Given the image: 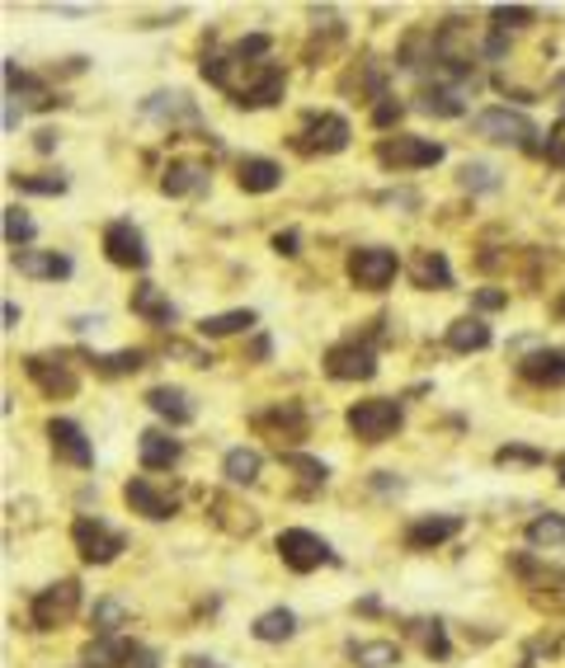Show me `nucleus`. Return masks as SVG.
Here are the masks:
<instances>
[{"instance_id": "nucleus-1", "label": "nucleus", "mask_w": 565, "mask_h": 668, "mask_svg": "<svg viewBox=\"0 0 565 668\" xmlns=\"http://www.w3.org/2000/svg\"><path fill=\"white\" fill-rule=\"evenodd\" d=\"M203 80H212L217 90L231 94L236 109H268L282 99V90H288V76H282L278 62H268V56H260V62H240V56H231V52L203 56Z\"/></svg>"}, {"instance_id": "nucleus-2", "label": "nucleus", "mask_w": 565, "mask_h": 668, "mask_svg": "<svg viewBox=\"0 0 565 668\" xmlns=\"http://www.w3.org/2000/svg\"><path fill=\"white\" fill-rule=\"evenodd\" d=\"M344 424H349V433L359 438V443H387V438L401 433L405 409H401V401H391V395H377V401L349 405Z\"/></svg>"}, {"instance_id": "nucleus-3", "label": "nucleus", "mask_w": 565, "mask_h": 668, "mask_svg": "<svg viewBox=\"0 0 565 668\" xmlns=\"http://www.w3.org/2000/svg\"><path fill=\"white\" fill-rule=\"evenodd\" d=\"M76 613H80V584H76V579H56V584L38 589L34 603H28V621H34L38 631L66 627Z\"/></svg>"}, {"instance_id": "nucleus-4", "label": "nucleus", "mask_w": 565, "mask_h": 668, "mask_svg": "<svg viewBox=\"0 0 565 668\" xmlns=\"http://www.w3.org/2000/svg\"><path fill=\"white\" fill-rule=\"evenodd\" d=\"M349 137H353V127H349L344 113H311V118L297 127L292 147L302 155H335V151L349 147Z\"/></svg>"}, {"instance_id": "nucleus-5", "label": "nucleus", "mask_w": 565, "mask_h": 668, "mask_svg": "<svg viewBox=\"0 0 565 668\" xmlns=\"http://www.w3.org/2000/svg\"><path fill=\"white\" fill-rule=\"evenodd\" d=\"M395 268H401V260H395V250H387V245L349 250V260H344L349 282H353V288H363V292H381V288H391Z\"/></svg>"}, {"instance_id": "nucleus-6", "label": "nucleus", "mask_w": 565, "mask_h": 668, "mask_svg": "<svg viewBox=\"0 0 565 668\" xmlns=\"http://www.w3.org/2000/svg\"><path fill=\"white\" fill-rule=\"evenodd\" d=\"M71 542H76L85 565H109L118 560V551H127V537L118 528H109L104 518H76L71 522Z\"/></svg>"}, {"instance_id": "nucleus-7", "label": "nucleus", "mask_w": 565, "mask_h": 668, "mask_svg": "<svg viewBox=\"0 0 565 668\" xmlns=\"http://www.w3.org/2000/svg\"><path fill=\"white\" fill-rule=\"evenodd\" d=\"M438 161H443V141H429V137H381L377 141L381 169H429Z\"/></svg>"}, {"instance_id": "nucleus-8", "label": "nucleus", "mask_w": 565, "mask_h": 668, "mask_svg": "<svg viewBox=\"0 0 565 668\" xmlns=\"http://www.w3.org/2000/svg\"><path fill=\"white\" fill-rule=\"evenodd\" d=\"M472 133L486 137V141H500V147H523V151L537 147V141H532L537 127L523 118V113H514V109H480L472 118Z\"/></svg>"}, {"instance_id": "nucleus-9", "label": "nucleus", "mask_w": 565, "mask_h": 668, "mask_svg": "<svg viewBox=\"0 0 565 668\" xmlns=\"http://www.w3.org/2000/svg\"><path fill=\"white\" fill-rule=\"evenodd\" d=\"M278 556H282V565H288L292 575H311V570H321V565H330L335 551H330V542H325V537H316V532L288 528V532H278Z\"/></svg>"}, {"instance_id": "nucleus-10", "label": "nucleus", "mask_w": 565, "mask_h": 668, "mask_svg": "<svg viewBox=\"0 0 565 668\" xmlns=\"http://www.w3.org/2000/svg\"><path fill=\"white\" fill-rule=\"evenodd\" d=\"M325 373L335 381H373L377 377V349L367 339H344V344L325 349Z\"/></svg>"}, {"instance_id": "nucleus-11", "label": "nucleus", "mask_w": 565, "mask_h": 668, "mask_svg": "<svg viewBox=\"0 0 565 668\" xmlns=\"http://www.w3.org/2000/svg\"><path fill=\"white\" fill-rule=\"evenodd\" d=\"M24 373L42 395H52V401H66V395H76V387H80L76 367H71L62 353H34V358H24Z\"/></svg>"}, {"instance_id": "nucleus-12", "label": "nucleus", "mask_w": 565, "mask_h": 668, "mask_svg": "<svg viewBox=\"0 0 565 668\" xmlns=\"http://www.w3.org/2000/svg\"><path fill=\"white\" fill-rule=\"evenodd\" d=\"M48 443L56 452V462L76 466V471H90L95 466V448H90V438H85V429L76 419H48Z\"/></svg>"}, {"instance_id": "nucleus-13", "label": "nucleus", "mask_w": 565, "mask_h": 668, "mask_svg": "<svg viewBox=\"0 0 565 668\" xmlns=\"http://www.w3.org/2000/svg\"><path fill=\"white\" fill-rule=\"evenodd\" d=\"M104 254H109V264H118V268H147V240H141V231L133 222H109L104 226Z\"/></svg>"}, {"instance_id": "nucleus-14", "label": "nucleus", "mask_w": 565, "mask_h": 668, "mask_svg": "<svg viewBox=\"0 0 565 668\" xmlns=\"http://www.w3.org/2000/svg\"><path fill=\"white\" fill-rule=\"evenodd\" d=\"M254 429L278 438V443H302V438L311 433V419H306V409L297 401H282L274 409H264V415H254Z\"/></svg>"}, {"instance_id": "nucleus-15", "label": "nucleus", "mask_w": 565, "mask_h": 668, "mask_svg": "<svg viewBox=\"0 0 565 668\" xmlns=\"http://www.w3.org/2000/svg\"><path fill=\"white\" fill-rule=\"evenodd\" d=\"M123 500H127V508H133V514L151 518V522H165V518H175V508H179V500H175V494H170V490H155L147 476L127 480V486H123Z\"/></svg>"}, {"instance_id": "nucleus-16", "label": "nucleus", "mask_w": 565, "mask_h": 668, "mask_svg": "<svg viewBox=\"0 0 565 668\" xmlns=\"http://www.w3.org/2000/svg\"><path fill=\"white\" fill-rule=\"evenodd\" d=\"M457 532H462L457 514H429V518H415L405 528V546L410 551H434V546H443L448 537H457Z\"/></svg>"}, {"instance_id": "nucleus-17", "label": "nucleus", "mask_w": 565, "mask_h": 668, "mask_svg": "<svg viewBox=\"0 0 565 668\" xmlns=\"http://www.w3.org/2000/svg\"><path fill=\"white\" fill-rule=\"evenodd\" d=\"M518 377L532 387H565V349H537L518 358Z\"/></svg>"}, {"instance_id": "nucleus-18", "label": "nucleus", "mask_w": 565, "mask_h": 668, "mask_svg": "<svg viewBox=\"0 0 565 668\" xmlns=\"http://www.w3.org/2000/svg\"><path fill=\"white\" fill-rule=\"evenodd\" d=\"M212 179L208 161H170L165 175H161V193L165 198H189V193H203Z\"/></svg>"}, {"instance_id": "nucleus-19", "label": "nucleus", "mask_w": 565, "mask_h": 668, "mask_svg": "<svg viewBox=\"0 0 565 668\" xmlns=\"http://www.w3.org/2000/svg\"><path fill=\"white\" fill-rule=\"evenodd\" d=\"M133 659H137V645H127L123 635H95L80 650V668H133Z\"/></svg>"}, {"instance_id": "nucleus-20", "label": "nucleus", "mask_w": 565, "mask_h": 668, "mask_svg": "<svg viewBox=\"0 0 565 668\" xmlns=\"http://www.w3.org/2000/svg\"><path fill=\"white\" fill-rule=\"evenodd\" d=\"M10 264L20 268L24 278H42V282H56V278H71V260L56 250H14Z\"/></svg>"}, {"instance_id": "nucleus-21", "label": "nucleus", "mask_w": 565, "mask_h": 668, "mask_svg": "<svg viewBox=\"0 0 565 668\" xmlns=\"http://www.w3.org/2000/svg\"><path fill=\"white\" fill-rule=\"evenodd\" d=\"M410 282L424 292H448L452 288V264L443 260V250H415V260H410Z\"/></svg>"}, {"instance_id": "nucleus-22", "label": "nucleus", "mask_w": 565, "mask_h": 668, "mask_svg": "<svg viewBox=\"0 0 565 668\" xmlns=\"http://www.w3.org/2000/svg\"><path fill=\"white\" fill-rule=\"evenodd\" d=\"M141 113L155 123H165V127H175V123H198V104L184 90H161V94H151L147 104H141Z\"/></svg>"}, {"instance_id": "nucleus-23", "label": "nucleus", "mask_w": 565, "mask_h": 668, "mask_svg": "<svg viewBox=\"0 0 565 668\" xmlns=\"http://www.w3.org/2000/svg\"><path fill=\"white\" fill-rule=\"evenodd\" d=\"M236 184L246 193H274L282 184V165L268 161V155H246V161L236 165Z\"/></svg>"}, {"instance_id": "nucleus-24", "label": "nucleus", "mask_w": 565, "mask_h": 668, "mask_svg": "<svg viewBox=\"0 0 565 668\" xmlns=\"http://www.w3.org/2000/svg\"><path fill=\"white\" fill-rule=\"evenodd\" d=\"M147 405H151V415L170 419L175 429H179V424H193V415H198V405L189 401V391H179V387H151Z\"/></svg>"}, {"instance_id": "nucleus-25", "label": "nucleus", "mask_w": 565, "mask_h": 668, "mask_svg": "<svg viewBox=\"0 0 565 668\" xmlns=\"http://www.w3.org/2000/svg\"><path fill=\"white\" fill-rule=\"evenodd\" d=\"M133 316H141L147 325H175V302H170V297L155 288V282H137L133 288Z\"/></svg>"}, {"instance_id": "nucleus-26", "label": "nucleus", "mask_w": 565, "mask_h": 668, "mask_svg": "<svg viewBox=\"0 0 565 668\" xmlns=\"http://www.w3.org/2000/svg\"><path fill=\"white\" fill-rule=\"evenodd\" d=\"M137 452H141V466H147V471H170V466L184 457L179 438H170V433H161V429H147V433H141Z\"/></svg>"}, {"instance_id": "nucleus-27", "label": "nucleus", "mask_w": 565, "mask_h": 668, "mask_svg": "<svg viewBox=\"0 0 565 668\" xmlns=\"http://www.w3.org/2000/svg\"><path fill=\"white\" fill-rule=\"evenodd\" d=\"M448 349L452 353H480L490 349V325L480 316H457L448 325Z\"/></svg>"}, {"instance_id": "nucleus-28", "label": "nucleus", "mask_w": 565, "mask_h": 668, "mask_svg": "<svg viewBox=\"0 0 565 668\" xmlns=\"http://www.w3.org/2000/svg\"><path fill=\"white\" fill-rule=\"evenodd\" d=\"M405 631L415 635V641H419V650H424V655H429V659H448V655H452V645H448V631H443V621H438V617H415V621H410Z\"/></svg>"}, {"instance_id": "nucleus-29", "label": "nucleus", "mask_w": 565, "mask_h": 668, "mask_svg": "<svg viewBox=\"0 0 565 668\" xmlns=\"http://www.w3.org/2000/svg\"><path fill=\"white\" fill-rule=\"evenodd\" d=\"M260 466H264V457L254 448H231L222 462V476L231 480V486H254V480H260Z\"/></svg>"}, {"instance_id": "nucleus-30", "label": "nucleus", "mask_w": 565, "mask_h": 668, "mask_svg": "<svg viewBox=\"0 0 565 668\" xmlns=\"http://www.w3.org/2000/svg\"><path fill=\"white\" fill-rule=\"evenodd\" d=\"M349 659L359 668H395V664H401V650H395L391 641H353Z\"/></svg>"}, {"instance_id": "nucleus-31", "label": "nucleus", "mask_w": 565, "mask_h": 668, "mask_svg": "<svg viewBox=\"0 0 565 668\" xmlns=\"http://www.w3.org/2000/svg\"><path fill=\"white\" fill-rule=\"evenodd\" d=\"M419 109L434 113V118H457L462 113V90H452V85H424Z\"/></svg>"}, {"instance_id": "nucleus-32", "label": "nucleus", "mask_w": 565, "mask_h": 668, "mask_svg": "<svg viewBox=\"0 0 565 668\" xmlns=\"http://www.w3.org/2000/svg\"><path fill=\"white\" fill-rule=\"evenodd\" d=\"M254 325V311H222V316H203L198 320V335L203 339H226V335H240Z\"/></svg>"}, {"instance_id": "nucleus-33", "label": "nucleus", "mask_w": 565, "mask_h": 668, "mask_svg": "<svg viewBox=\"0 0 565 668\" xmlns=\"http://www.w3.org/2000/svg\"><path fill=\"white\" fill-rule=\"evenodd\" d=\"M292 631H297V617L288 613V607H274V613H264L260 621H254V641H264V645L288 641Z\"/></svg>"}, {"instance_id": "nucleus-34", "label": "nucleus", "mask_w": 565, "mask_h": 668, "mask_svg": "<svg viewBox=\"0 0 565 668\" xmlns=\"http://www.w3.org/2000/svg\"><path fill=\"white\" fill-rule=\"evenodd\" d=\"M95 367L104 377H127V373H141L147 367V353L141 349H118V353H99L95 358Z\"/></svg>"}, {"instance_id": "nucleus-35", "label": "nucleus", "mask_w": 565, "mask_h": 668, "mask_svg": "<svg viewBox=\"0 0 565 668\" xmlns=\"http://www.w3.org/2000/svg\"><path fill=\"white\" fill-rule=\"evenodd\" d=\"M457 184L466 193H494V189H500V175H494V165H486V161H466Z\"/></svg>"}, {"instance_id": "nucleus-36", "label": "nucleus", "mask_w": 565, "mask_h": 668, "mask_svg": "<svg viewBox=\"0 0 565 668\" xmlns=\"http://www.w3.org/2000/svg\"><path fill=\"white\" fill-rule=\"evenodd\" d=\"M528 542H532V546H547V551L561 546V542H565V518H561V514L532 518V522H528Z\"/></svg>"}, {"instance_id": "nucleus-37", "label": "nucleus", "mask_w": 565, "mask_h": 668, "mask_svg": "<svg viewBox=\"0 0 565 668\" xmlns=\"http://www.w3.org/2000/svg\"><path fill=\"white\" fill-rule=\"evenodd\" d=\"M90 621H95L99 635H118V627H127V607H123L118 598H99Z\"/></svg>"}, {"instance_id": "nucleus-38", "label": "nucleus", "mask_w": 565, "mask_h": 668, "mask_svg": "<svg viewBox=\"0 0 565 668\" xmlns=\"http://www.w3.org/2000/svg\"><path fill=\"white\" fill-rule=\"evenodd\" d=\"M10 184H14L20 193H38V198L66 193V179H62V175H10Z\"/></svg>"}, {"instance_id": "nucleus-39", "label": "nucleus", "mask_w": 565, "mask_h": 668, "mask_svg": "<svg viewBox=\"0 0 565 668\" xmlns=\"http://www.w3.org/2000/svg\"><path fill=\"white\" fill-rule=\"evenodd\" d=\"M282 466H292V471L306 480V490H316V486H325V480H330V471H325V462H316V457H302V452H282Z\"/></svg>"}, {"instance_id": "nucleus-40", "label": "nucleus", "mask_w": 565, "mask_h": 668, "mask_svg": "<svg viewBox=\"0 0 565 668\" xmlns=\"http://www.w3.org/2000/svg\"><path fill=\"white\" fill-rule=\"evenodd\" d=\"M34 236H38V226L28 222V212H24V207H5V240H10V245L24 250Z\"/></svg>"}, {"instance_id": "nucleus-41", "label": "nucleus", "mask_w": 565, "mask_h": 668, "mask_svg": "<svg viewBox=\"0 0 565 668\" xmlns=\"http://www.w3.org/2000/svg\"><path fill=\"white\" fill-rule=\"evenodd\" d=\"M514 575H523L532 589H547V584H561V570H551V565H537L532 556H514Z\"/></svg>"}, {"instance_id": "nucleus-42", "label": "nucleus", "mask_w": 565, "mask_h": 668, "mask_svg": "<svg viewBox=\"0 0 565 668\" xmlns=\"http://www.w3.org/2000/svg\"><path fill=\"white\" fill-rule=\"evenodd\" d=\"M490 20H494V28H508V24L518 28V24H532V20H537V10H532V5H494V10H490Z\"/></svg>"}, {"instance_id": "nucleus-43", "label": "nucleus", "mask_w": 565, "mask_h": 668, "mask_svg": "<svg viewBox=\"0 0 565 668\" xmlns=\"http://www.w3.org/2000/svg\"><path fill=\"white\" fill-rule=\"evenodd\" d=\"M494 462H500V466H508V462L537 466V462H542V452H532V448H500V452H494Z\"/></svg>"}, {"instance_id": "nucleus-44", "label": "nucleus", "mask_w": 565, "mask_h": 668, "mask_svg": "<svg viewBox=\"0 0 565 668\" xmlns=\"http://www.w3.org/2000/svg\"><path fill=\"white\" fill-rule=\"evenodd\" d=\"M395 118H401V104H395V99H387V94H381V104L373 109V123H377V127H391Z\"/></svg>"}, {"instance_id": "nucleus-45", "label": "nucleus", "mask_w": 565, "mask_h": 668, "mask_svg": "<svg viewBox=\"0 0 565 668\" xmlns=\"http://www.w3.org/2000/svg\"><path fill=\"white\" fill-rule=\"evenodd\" d=\"M508 302V297L500 288H486V292H476V311H500Z\"/></svg>"}, {"instance_id": "nucleus-46", "label": "nucleus", "mask_w": 565, "mask_h": 668, "mask_svg": "<svg viewBox=\"0 0 565 668\" xmlns=\"http://www.w3.org/2000/svg\"><path fill=\"white\" fill-rule=\"evenodd\" d=\"M297 245H302V231H278L274 236V250L278 254H297Z\"/></svg>"}, {"instance_id": "nucleus-47", "label": "nucleus", "mask_w": 565, "mask_h": 668, "mask_svg": "<svg viewBox=\"0 0 565 668\" xmlns=\"http://www.w3.org/2000/svg\"><path fill=\"white\" fill-rule=\"evenodd\" d=\"M34 147H38V151H52V147H56V133H38Z\"/></svg>"}, {"instance_id": "nucleus-48", "label": "nucleus", "mask_w": 565, "mask_h": 668, "mask_svg": "<svg viewBox=\"0 0 565 668\" xmlns=\"http://www.w3.org/2000/svg\"><path fill=\"white\" fill-rule=\"evenodd\" d=\"M5 325H10V330L20 325V306H14V302H5Z\"/></svg>"}, {"instance_id": "nucleus-49", "label": "nucleus", "mask_w": 565, "mask_h": 668, "mask_svg": "<svg viewBox=\"0 0 565 668\" xmlns=\"http://www.w3.org/2000/svg\"><path fill=\"white\" fill-rule=\"evenodd\" d=\"M189 668H222V664H217V659H203V655H193V659H189Z\"/></svg>"}, {"instance_id": "nucleus-50", "label": "nucleus", "mask_w": 565, "mask_h": 668, "mask_svg": "<svg viewBox=\"0 0 565 668\" xmlns=\"http://www.w3.org/2000/svg\"><path fill=\"white\" fill-rule=\"evenodd\" d=\"M556 480H561V486H565V452H561V457H556Z\"/></svg>"}, {"instance_id": "nucleus-51", "label": "nucleus", "mask_w": 565, "mask_h": 668, "mask_svg": "<svg viewBox=\"0 0 565 668\" xmlns=\"http://www.w3.org/2000/svg\"><path fill=\"white\" fill-rule=\"evenodd\" d=\"M556 320H565V292L556 297Z\"/></svg>"}, {"instance_id": "nucleus-52", "label": "nucleus", "mask_w": 565, "mask_h": 668, "mask_svg": "<svg viewBox=\"0 0 565 668\" xmlns=\"http://www.w3.org/2000/svg\"><path fill=\"white\" fill-rule=\"evenodd\" d=\"M551 90H556V94H565V76H556V80H551Z\"/></svg>"}]
</instances>
